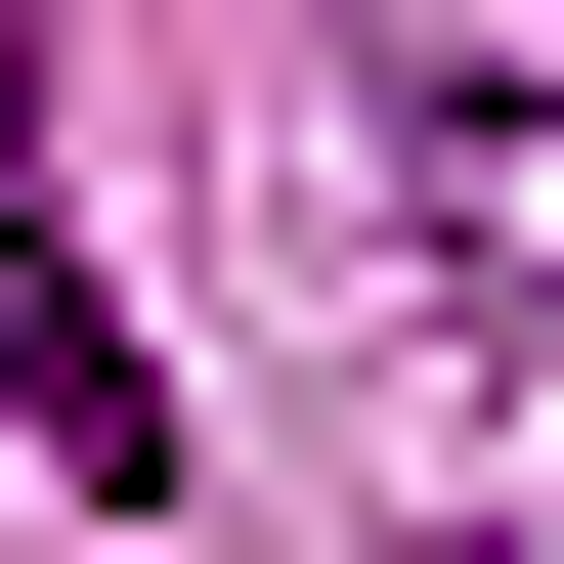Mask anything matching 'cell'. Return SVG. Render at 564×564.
<instances>
[{"mask_svg": "<svg viewBox=\"0 0 564 564\" xmlns=\"http://www.w3.org/2000/svg\"><path fill=\"white\" fill-rule=\"evenodd\" d=\"M348 131H391V261L478 304V348H564V44H391Z\"/></svg>", "mask_w": 564, "mask_h": 564, "instance_id": "obj_1", "label": "cell"}, {"mask_svg": "<svg viewBox=\"0 0 564 564\" xmlns=\"http://www.w3.org/2000/svg\"><path fill=\"white\" fill-rule=\"evenodd\" d=\"M0 434H44V478H174V348L87 304V174H44V44H0Z\"/></svg>", "mask_w": 564, "mask_h": 564, "instance_id": "obj_2", "label": "cell"}]
</instances>
